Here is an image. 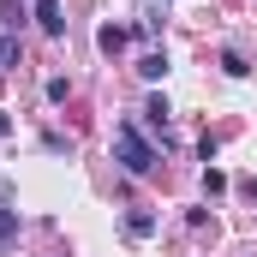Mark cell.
Returning <instances> with one entry per match:
<instances>
[{
	"label": "cell",
	"mask_w": 257,
	"mask_h": 257,
	"mask_svg": "<svg viewBox=\"0 0 257 257\" xmlns=\"http://www.w3.org/2000/svg\"><path fill=\"white\" fill-rule=\"evenodd\" d=\"M18 60V42H12V36H0V66H12Z\"/></svg>",
	"instance_id": "9c48e42d"
},
{
	"label": "cell",
	"mask_w": 257,
	"mask_h": 257,
	"mask_svg": "<svg viewBox=\"0 0 257 257\" xmlns=\"http://www.w3.org/2000/svg\"><path fill=\"white\" fill-rule=\"evenodd\" d=\"M6 132H12V120H6V114H0V144H6Z\"/></svg>",
	"instance_id": "30bf717a"
},
{
	"label": "cell",
	"mask_w": 257,
	"mask_h": 257,
	"mask_svg": "<svg viewBox=\"0 0 257 257\" xmlns=\"http://www.w3.org/2000/svg\"><path fill=\"white\" fill-rule=\"evenodd\" d=\"M36 6V24L48 30V36H66V12H60V0H30Z\"/></svg>",
	"instance_id": "7a4b0ae2"
},
{
	"label": "cell",
	"mask_w": 257,
	"mask_h": 257,
	"mask_svg": "<svg viewBox=\"0 0 257 257\" xmlns=\"http://www.w3.org/2000/svg\"><path fill=\"white\" fill-rule=\"evenodd\" d=\"M114 156H120V168H126V174H150V168H156L150 138L132 126V120H120V126H114Z\"/></svg>",
	"instance_id": "6da1fadb"
},
{
	"label": "cell",
	"mask_w": 257,
	"mask_h": 257,
	"mask_svg": "<svg viewBox=\"0 0 257 257\" xmlns=\"http://www.w3.org/2000/svg\"><path fill=\"white\" fill-rule=\"evenodd\" d=\"M221 72H227V78H245L251 66H245V54H239V48H227V54H221Z\"/></svg>",
	"instance_id": "ba28073f"
},
{
	"label": "cell",
	"mask_w": 257,
	"mask_h": 257,
	"mask_svg": "<svg viewBox=\"0 0 257 257\" xmlns=\"http://www.w3.org/2000/svg\"><path fill=\"white\" fill-rule=\"evenodd\" d=\"M18 239V209H0V251Z\"/></svg>",
	"instance_id": "52a82bcc"
},
{
	"label": "cell",
	"mask_w": 257,
	"mask_h": 257,
	"mask_svg": "<svg viewBox=\"0 0 257 257\" xmlns=\"http://www.w3.org/2000/svg\"><path fill=\"white\" fill-rule=\"evenodd\" d=\"M138 72H144V78H162V72H168V54H162V48H150V54L138 60Z\"/></svg>",
	"instance_id": "8992f818"
},
{
	"label": "cell",
	"mask_w": 257,
	"mask_h": 257,
	"mask_svg": "<svg viewBox=\"0 0 257 257\" xmlns=\"http://www.w3.org/2000/svg\"><path fill=\"white\" fill-rule=\"evenodd\" d=\"M96 42H102V54H120V48L132 42V30H120V24H102V36H96Z\"/></svg>",
	"instance_id": "277c9868"
},
{
	"label": "cell",
	"mask_w": 257,
	"mask_h": 257,
	"mask_svg": "<svg viewBox=\"0 0 257 257\" xmlns=\"http://www.w3.org/2000/svg\"><path fill=\"white\" fill-rule=\"evenodd\" d=\"M126 233H132V239H150V233H156V215L132 209V215H126Z\"/></svg>",
	"instance_id": "5b68a950"
},
{
	"label": "cell",
	"mask_w": 257,
	"mask_h": 257,
	"mask_svg": "<svg viewBox=\"0 0 257 257\" xmlns=\"http://www.w3.org/2000/svg\"><path fill=\"white\" fill-rule=\"evenodd\" d=\"M168 114H174V108H168V96H150V102H144V120L162 132V138H168Z\"/></svg>",
	"instance_id": "3957f363"
}]
</instances>
